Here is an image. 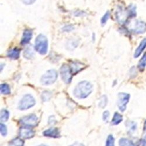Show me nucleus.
Here are the masks:
<instances>
[{"label":"nucleus","instance_id":"nucleus-1","mask_svg":"<svg viewBox=\"0 0 146 146\" xmlns=\"http://www.w3.org/2000/svg\"><path fill=\"white\" fill-rule=\"evenodd\" d=\"M92 91V84L87 81H83L78 83L76 86L74 95L78 99H84L91 93Z\"/></svg>","mask_w":146,"mask_h":146},{"label":"nucleus","instance_id":"nucleus-2","mask_svg":"<svg viewBox=\"0 0 146 146\" xmlns=\"http://www.w3.org/2000/svg\"><path fill=\"white\" fill-rule=\"evenodd\" d=\"M48 40L46 36L42 34L39 35L35 42V48L42 55H46L48 52Z\"/></svg>","mask_w":146,"mask_h":146},{"label":"nucleus","instance_id":"nucleus-3","mask_svg":"<svg viewBox=\"0 0 146 146\" xmlns=\"http://www.w3.org/2000/svg\"><path fill=\"white\" fill-rule=\"evenodd\" d=\"M36 104V101L33 97L30 95L27 94L23 96L22 100L20 101L18 105V108L19 110L24 111L29 109L30 108Z\"/></svg>","mask_w":146,"mask_h":146},{"label":"nucleus","instance_id":"nucleus-4","mask_svg":"<svg viewBox=\"0 0 146 146\" xmlns=\"http://www.w3.org/2000/svg\"><path fill=\"white\" fill-rule=\"evenodd\" d=\"M57 72L54 70H50L46 71L41 78V83L44 86H48L53 84L57 78Z\"/></svg>","mask_w":146,"mask_h":146},{"label":"nucleus","instance_id":"nucleus-5","mask_svg":"<svg viewBox=\"0 0 146 146\" xmlns=\"http://www.w3.org/2000/svg\"><path fill=\"white\" fill-rule=\"evenodd\" d=\"M130 100V95L127 93H119L118 95L117 106L121 112H124L126 109V106Z\"/></svg>","mask_w":146,"mask_h":146},{"label":"nucleus","instance_id":"nucleus-6","mask_svg":"<svg viewBox=\"0 0 146 146\" xmlns=\"http://www.w3.org/2000/svg\"><path fill=\"white\" fill-rule=\"evenodd\" d=\"M130 29L136 33H144L146 31V23L142 21L135 20L131 23Z\"/></svg>","mask_w":146,"mask_h":146},{"label":"nucleus","instance_id":"nucleus-7","mask_svg":"<svg viewBox=\"0 0 146 146\" xmlns=\"http://www.w3.org/2000/svg\"><path fill=\"white\" fill-rule=\"evenodd\" d=\"M60 74L63 81L66 84H69L71 82L72 78V74L70 66L67 64L63 65L60 68Z\"/></svg>","mask_w":146,"mask_h":146},{"label":"nucleus","instance_id":"nucleus-8","mask_svg":"<svg viewBox=\"0 0 146 146\" xmlns=\"http://www.w3.org/2000/svg\"><path fill=\"white\" fill-rule=\"evenodd\" d=\"M38 119L35 115H31L22 117L20 120V123L27 127H35L38 125Z\"/></svg>","mask_w":146,"mask_h":146},{"label":"nucleus","instance_id":"nucleus-9","mask_svg":"<svg viewBox=\"0 0 146 146\" xmlns=\"http://www.w3.org/2000/svg\"><path fill=\"white\" fill-rule=\"evenodd\" d=\"M116 19L119 23L120 24H123L127 20V18L129 17L127 12L122 7H119L116 13Z\"/></svg>","mask_w":146,"mask_h":146},{"label":"nucleus","instance_id":"nucleus-10","mask_svg":"<svg viewBox=\"0 0 146 146\" xmlns=\"http://www.w3.org/2000/svg\"><path fill=\"white\" fill-rule=\"evenodd\" d=\"M35 135V132L31 129L29 127L23 126L22 127L19 131V135L22 138L28 139H31Z\"/></svg>","mask_w":146,"mask_h":146},{"label":"nucleus","instance_id":"nucleus-11","mask_svg":"<svg viewBox=\"0 0 146 146\" xmlns=\"http://www.w3.org/2000/svg\"><path fill=\"white\" fill-rule=\"evenodd\" d=\"M70 67L72 75H74L86 68V65L79 62H73L71 63Z\"/></svg>","mask_w":146,"mask_h":146},{"label":"nucleus","instance_id":"nucleus-12","mask_svg":"<svg viewBox=\"0 0 146 146\" xmlns=\"http://www.w3.org/2000/svg\"><path fill=\"white\" fill-rule=\"evenodd\" d=\"M32 38V31L31 29H27L24 31L21 40V44L22 45H25L29 43Z\"/></svg>","mask_w":146,"mask_h":146},{"label":"nucleus","instance_id":"nucleus-13","mask_svg":"<svg viewBox=\"0 0 146 146\" xmlns=\"http://www.w3.org/2000/svg\"><path fill=\"white\" fill-rule=\"evenodd\" d=\"M43 134L44 136L46 137L53 138H57L60 137V131L57 128H50L45 130Z\"/></svg>","mask_w":146,"mask_h":146},{"label":"nucleus","instance_id":"nucleus-14","mask_svg":"<svg viewBox=\"0 0 146 146\" xmlns=\"http://www.w3.org/2000/svg\"><path fill=\"white\" fill-rule=\"evenodd\" d=\"M145 48H146V38H144L140 42L139 46L136 48L135 54H134V57H135V58H137L138 57H139L141 55V54L143 53V52Z\"/></svg>","mask_w":146,"mask_h":146},{"label":"nucleus","instance_id":"nucleus-15","mask_svg":"<svg viewBox=\"0 0 146 146\" xmlns=\"http://www.w3.org/2000/svg\"><path fill=\"white\" fill-rule=\"evenodd\" d=\"M7 56L11 59L17 60L20 56V50L18 48H14L9 50L7 53Z\"/></svg>","mask_w":146,"mask_h":146},{"label":"nucleus","instance_id":"nucleus-16","mask_svg":"<svg viewBox=\"0 0 146 146\" xmlns=\"http://www.w3.org/2000/svg\"><path fill=\"white\" fill-rule=\"evenodd\" d=\"M34 52L31 46H28L23 52V57L27 59H31L33 57Z\"/></svg>","mask_w":146,"mask_h":146},{"label":"nucleus","instance_id":"nucleus-17","mask_svg":"<svg viewBox=\"0 0 146 146\" xmlns=\"http://www.w3.org/2000/svg\"><path fill=\"white\" fill-rule=\"evenodd\" d=\"M123 120V117L120 114H119L117 112H116L114 114L112 120V125H117L120 123L121 122V121Z\"/></svg>","mask_w":146,"mask_h":146},{"label":"nucleus","instance_id":"nucleus-18","mask_svg":"<svg viewBox=\"0 0 146 146\" xmlns=\"http://www.w3.org/2000/svg\"><path fill=\"white\" fill-rule=\"evenodd\" d=\"M120 146H135L133 142L126 138H121L119 141Z\"/></svg>","mask_w":146,"mask_h":146},{"label":"nucleus","instance_id":"nucleus-19","mask_svg":"<svg viewBox=\"0 0 146 146\" xmlns=\"http://www.w3.org/2000/svg\"><path fill=\"white\" fill-rule=\"evenodd\" d=\"M24 141L19 138H15L9 143V146H23Z\"/></svg>","mask_w":146,"mask_h":146},{"label":"nucleus","instance_id":"nucleus-20","mask_svg":"<svg viewBox=\"0 0 146 146\" xmlns=\"http://www.w3.org/2000/svg\"><path fill=\"white\" fill-rule=\"evenodd\" d=\"M0 91H1V93L4 95H8L11 93L10 88L7 84H2L0 86Z\"/></svg>","mask_w":146,"mask_h":146},{"label":"nucleus","instance_id":"nucleus-21","mask_svg":"<svg viewBox=\"0 0 146 146\" xmlns=\"http://www.w3.org/2000/svg\"><path fill=\"white\" fill-rule=\"evenodd\" d=\"M146 67V53L143 55L142 58L140 59L138 67L140 71H143V70Z\"/></svg>","mask_w":146,"mask_h":146},{"label":"nucleus","instance_id":"nucleus-22","mask_svg":"<svg viewBox=\"0 0 146 146\" xmlns=\"http://www.w3.org/2000/svg\"><path fill=\"white\" fill-rule=\"evenodd\" d=\"M127 14L129 17H135L136 15V7L133 5H130L128 7Z\"/></svg>","mask_w":146,"mask_h":146},{"label":"nucleus","instance_id":"nucleus-23","mask_svg":"<svg viewBox=\"0 0 146 146\" xmlns=\"http://www.w3.org/2000/svg\"><path fill=\"white\" fill-rule=\"evenodd\" d=\"M9 118V112L5 109H3L1 111V121L5 122Z\"/></svg>","mask_w":146,"mask_h":146},{"label":"nucleus","instance_id":"nucleus-24","mask_svg":"<svg viewBox=\"0 0 146 146\" xmlns=\"http://www.w3.org/2000/svg\"><path fill=\"white\" fill-rule=\"evenodd\" d=\"M52 96V93L49 91H44L42 94V100L43 101H47L49 100Z\"/></svg>","mask_w":146,"mask_h":146},{"label":"nucleus","instance_id":"nucleus-25","mask_svg":"<svg viewBox=\"0 0 146 146\" xmlns=\"http://www.w3.org/2000/svg\"><path fill=\"white\" fill-rule=\"evenodd\" d=\"M107 102H108V99H107L106 96L102 95L100 100V102H99L100 107L102 108H104L107 104Z\"/></svg>","mask_w":146,"mask_h":146},{"label":"nucleus","instance_id":"nucleus-26","mask_svg":"<svg viewBox=\"0 0 146 146\" xmlns=\"http://www.w3.org/2000/svg\"><path fill=\"white\" fill-rule=\"evenodd\" d=\"M105 146H115V139L112 135H109L108 137Z\"/></svg>","mask_w":146,"mask_h":146},{"label":"nucleus","instance_id":"nucleus-27","mask_svg":"<svg viewBox=\"0 0 146 146\" xmlns=\"http://www.w3.org/2000/svg\"><path fill=\"white\" fill-rule=\"evenodd\" d=\"M127 127H128V130L129 132H134L136 129H137V125L136 123L131 121V122H128V125H127Z\"/></svg>","mask_w":146,"mask_h":146},{"label":"nucleus","instance_id":"nucleus-28","mask_svg":"<svg viewBox=\"0 0 146 146\" xmlns=\"http://www.w3.org/2000/svg\"><path fill=\"white\" fill-rule=\"evenodd\" d=\"M109 17H110V13H109V11H107L106 13L104 14V15L102 17L101 20V23L102 25H105Z\"/></svg>","mask_w":146,"mask_h":146},{"label":"nucleus","instance_id":"nucleus-29","mask_svg":"<svg viewBox=\"0 0 146 146\" xmlns=\"http://www.w3.org/2000/svg\"><path fill=\"white\" fill-rule=\"evenodd\" d=\"M1 127H0V130H1V134L3 136H5L7 135V128L5 125L4 124H1Z\"/></svg>","mask_w":146,"mask_h":146},{"label":"nucleus","instance_id":"nucleus-30","mask_svg":"<svg viewBox=\"0 0 146 146\" xmlns=\"http://www.w3.org/2000/svg\"><path fill=\"white\" fill-rule=\"evenodd\" d=\"M74 29V27H73L72 25H66L64 26L62 30L64 31V32H71V31H72L73 29Z\"/></svg>","mask_w":146,"mask_h":146},{"label":"nucleus","instance_id":"nucleus-31","mask_svg":"<svg viewBox=\"0 0 146 146\" xmlns=\"http://www.w3.org/2000/svg\"><path fill=\"white\" fill-rule=\"evenodd\" d=\"M109 115H110V113H109V112L108 111H105L103 113V120L105 121H108Z\"/></svg>","mask_w":146,"mask_h":146},{"label":"nucleus","instance_id":"nucleus-32","mask_svg":"<svg viewBox=\"0 0 146 146\" xmlns=\"http://www.w3.org/2000/svg\"><path fill=\"white\" fill-rule=\"evenodd\" d=\"M36 0H22V2L26 5H31L35 2Z\"/></svg>","mask_w":146,"mask_h":146},{"label":"nucleus","instance_id":"nucleus-33","mask_svg":"<svg viewBox=\"0 0 146 146\" xmlns=\"http://www.w3.org/2000/svg\"><path fill=\"white\" fill-rule=\"evenodd\" d=\"M56 123V120L54 117V116L50 117L49 119H48V123L50 124H54Z\"/></svg>","mask_w":146,"mask_h":146},{"label":"nucleus","instance_id":"nucleus-34","mask_svg":"<svg viewBox=\"0 0 146 146\" xmlns=\"http://www.w3.org/2000/svg\"><path fill=\"white\" fill-rule=\"evenodd\" d=\"M143 136L144 138H146V121H145V123H144V125Z\"/></svg>","mask_w":146,"mask_h":146},{"label":"nucleus","instance_id":"nucleus-35","mask_svg":"<svg viewBox=\"0 0 146 146\" xmlns=\"http://www.w3.org/2000/svg\"><path fill=\"white\" fill-rule=\"evenodd\" d=\"M137 146H146V140H141Z\"/></svg>","mask_w":146,"mask_h":146},{"label":"nucleus","instance_id":"nucleus-36","mask_svg":"<svg viewBox=\"0 0 146 146\" xmlns=\"http://www.w3.org/2000/svg\"><path fill=\"white\" fill-rule=\"evenodd\" d=\"M70 146H84V145L82 144H81L79 143H74L73 144L71 145Z\"/></svg>","mask_w":146,"mask_h":146},{"label":"nucleus","instance_id":"nucleus-37","mask_svg":"<svg viewBox=\"0 0 146 146\" xmlns=\"http://www.w3.org/2000/svg\"><path fill=\"white\" fill-rule=\"evenodd\" d=\"M38 146H47V145H44V144H42V145H38Z\"/></svg>","mask_w":146,"mask_h":146}]
</instances>
